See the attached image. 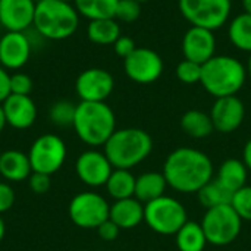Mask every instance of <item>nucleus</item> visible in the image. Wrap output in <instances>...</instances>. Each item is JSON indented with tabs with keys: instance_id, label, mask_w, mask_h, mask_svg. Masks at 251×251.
<instances>
[{
	"instance_id": "nucleus-44",
	"label": "nucleus",
	"mask_w": 251,
	"mask_h": 251,
	"mask_svg": "<svg viewBox=\"0 0 251 251\" xmlns=\"http://www.w3.org/2000/svg\"><path fill=\"white\" fill-rule=\"evenodd\" d=\"M247 75H250L251 78V53L250 57H249V62H247Z\"/></svg>"
},
{
	"instance_id": "nucleus-42",
	"label": "nucleus",
	"mask_w": 251,
	"mask_h": 251,
	"mask_svg": "<svg viewBox=\"0 0 251 251\" xmlns=\"http://www.w3.org/2000/svg\"><path fill=\"white\" fill-rule=\"evenodd\" d=\"M6 118H4V113H3V109H1V104H0V134L3 132L4 126H6Z\"/></svg>"
},
{
	"instance_id": "nucleus-34",
	"label": "nucleus",
	"mask_w": 251,
	"mask_h": 251,
	"mask_svg": "<svg viewBox=\"0 0 251 251\" xmlns=\"http://www.w3.org/2000/svg\"><path fill=\"white\" fill-rule=\"evenodd\" d=\"M34 88L32 79L24 72H15L10 75V94L29 96Z\"/></svg>"
},
{
	"instance_id": "nucleus-33",
	"label": "nucleus",
	"mask_w": 251,
	"mask_h": 251,
	"mask_svg": "<svg viewBox=\"0 0 251 251\" xmlns=\"http://www.w3.org/2000/svg\"><path fill=\"white\" fill-rule=\"evenodd\" d=\"M141 15V3L137 0H119L115 12V19L124 24L135 22Z\"/></svg>"
},
{
	"instance_id": "nucleus-22",
	"label": "nucleus",
	"mask_w": 251,
	"mask_h": 251,
	"mask_svg": "<svg viewBox=\"0 0 251 251\" xmlns=\"http://www.w3.org/2000/svg\"><path fill=\"white\" fill-rule=\"evenodd\" d=\"M228 191L232 194L247 185V178H249V169L244 165L243 160L240 159H226L222 162V165L218 168L216 176H215Z\"/></svg>"
},
{
	"instance_id": "nucleus-37",
	"label": "nucleus",
	"mask_w": 251,
	"mask_h": 251,
	"mask_svg": "<svg viewBox=\"0 0 251 251\" xmlns=\"http://www.w3.org/2000/svg\"><path fill=\"white\" fill-rule=\"evenodd\" d=\"M135 49H137L135 41H134L131 37H128V35H121V37L113 43V50H115V53H116L121 59L128 57Z\"/></svg>"
},
{
	"instance_id": "nucleus-29",
	"label": "nucleus",
	"mask_w": 251,
	"mask_h": 251,
	"mask_svg": "<svg viewBox=\"0 0 251 251\" xmlns=\"http://www.w3.org/2000/svg\"><path fill=\"white\" fill-rule=\"evenodd\" d=\"M231 199H232V193L228 191L216 178L209 181L197 193V200L206 210L222 204H231Z\"/></svg>"
},
{
	"instance_id": "nucleus-19",
	"label": "nucleus",
	"mask_w": 251,
	"mask_h": 251,
	"mask_svg": "<svg viewBox=\"0 0 251 251\" xmlns=\"http://www.w3.org/2000/svg\"><path fill=\"white\" fill-rule=\"evenodd\" d=\"M109 219L115 222L121 231L137 228L141 222H144V204L135 197L115 200L110 204Z\"/></svg>"
},
{
	"instance_id": "nucleus-16",
	"label": "nucleus",
	"mask_w": 251,
	"mask_h": 251,
	"mask_svg": "<svg viewBox=\"0 0 251 251\" xmlns=\"http://www.w3.org/2000/svg\"><path fill=\"white\" fill-rule=\"evenodd\" d=\"M35 0H0V24L6 31L24 32L34 24Z\"/></svg>"
},
{
	"instance_id": "nucleus-4",
	"label": "nucleus",
	"mask_w": 251,
	"mask_h": 251,
	"mask_svg": "<svg viewBox=\"0 0 251 251\" xmlns=\"http://www.w3.org/2000/svg\"><path fill=\"white\" fill-rule=\"evenodd\" d=\"M247 79V68L234 56L215 54L203 65V88L215 99L237 96Z\"/></svg>"
},
{
	"instance_id": "nucleus-7",
	"label": "nucleus",
	"mask_w": 251,
	"mask_h": 251,
	"mask_svg": "<svg viewBox=\"0 0 251 251\" xmlns=\"http://www.w3.org/2000/svg\"><path fill=\"white\" fill-rule=\"evenodd\" d=\"M200 224L204 231L207 244L216 247L232 244L240 237L243 228V219L237 215L231 204L207 209Z\"/></svg>"
},
{
	"instance_id": "nucleus-45",
	"label": "nucleus",
	"mask_w": 251,
	"mask_h": 251,
	"mask_svg": "<svg viewBox=\"0 0 251 251\" xmlns=\"http://www.w3.org/2000/svg\"><path fill=\"white\" fill-rule=\"evenodd\" d=\"M138 3H146V1H149V0H137Z\"/></svg>"
},
{
	"instance_id": "nucleus-11",
	"label": "nucleus",
	"mask_w": 251,
	"mask_h": 251,
	"mask_svg": "<svg viewBox=\"0 0 251 251\" xmlns=\"http://www.w3.org/2000/svg\"><path fill=\"white\" fill-rule=\"evenodd\" d=\"M165 65L162 56L149 49L137 47L128 57L124 59V71L126 76L137 84H153L163 74Z\"/></svg>"
},
{
	"instance_id": "nucleus-43",
	"label": "nucleus",
	"mask_w": 251,
	"mask_h": 251,
	"mask_svg": "<svg viewBox=\"0 0 251 251\" xmlns=\"http://www.w3.org/2000/svg\"><path fill=\"white\" fill-rule=\"evenodd\" d=\"M241 4H243L244 13L251 15V0H241Z\"/></svg>"
},
{
	"instance_id": "nucleus-15",
	"label": "nucleus",
	"mask_w": 251,
	"mask_h": 251,
	"mask_svg": "<svg viewBox=\"0 0 251 251\" xmlns=\"http://www.w3.org/2000/svg\"><path fill=\"white\" fill-rule=\"evenodd\" d=\"M184 59L204 65L216 54V37L213 31L201 26H190L182 37Z\"/></svg>"
},
{
	"instance_id": "nucleus-3",
	"label": "nucleus",
	"mask_w": 251,
	"mask_h": 251,
	"mask_svg": "<svg viewBox=\"0 0 251 251\" xmlns=\"http://www.w3.org/2000/svg\"><path fill=\"white\" fill-rule=\"evenodd\" d=\"M103 149L113 169L131 171L151 154L153 138L141 128H122L112 134Z\"/></svg>"
},
{
	"instance_id": "nucleus-13",
	"label": "nucleus",
	"mask_w": 251,
	"mask_h": 251,
	"mask_svg": "<svg viewBox=\"0 0 251 251\" xmlns=\"http://www.w3.org/2000/svg\"><path fill=\"white\" fill-rule=\"evenodd\" d=\"M113 75L101 68H88L75 81V91L81 101H106L113 93Z\"/></svg>"
},
{
	"instance_id": "nucleus-27",
	"label": "nucleus",
	"mask_w": 251,
	"mask_h": 251,
	"mask_svg": "<svg viewBox=\"0 0 251 251\" xmlns=\"http://www.w3.org/2000/svg\"><path fill=\"white\" fill-rule=\"evenodd\" d=\"M228 37L232 46L241 51L251 53V15H237L228 26Z\"/></svg>"
},
{
	"instance_id": "nucleus-41",
	"label": "nucleus",
	"mask_w": 251,
	"mask_h": 251,
	"mask_svg": "<svg viewBox=\"0 0 251 251\" xmlns=\"http://www.w3.org/2000/svg\"><path fill=\"white\" fill-rule=\"evenodd\" d=\"M4 235H6V224H4V221H3V218L0 215V244L4 240Z\"/></svg>"
},
{
	"instance_id": "nucleus-28",
	"label": "nucleus",
	"mask_w": 251,
	"mask_h": 251,
	"mask_svg": "<svg viewBox=\"0 0 251 251\" xmlns=\"http://www.w3.org/2000/svg\"><path fill=\"white\" fill-rule=\"evenodd\" d=\"M119 0H74L78 13L90 21L115 18Z\"/></svg>"
},
{
	"instance_id": "nucleus-39",
	"label": "nucleus",
	"mask_w": 251,
	"mask_h": 251,
	"mask_svg": "<svg viewBox=\"0 0 251 251\" xmlns=\"http://www.w3.org/2000/svg\"><path fill=\"white\" fill-rule=\"evenodd\" d=\"M10 96V75L7 69L0 66V104Z\"/></svg>"
},
{
	"instance_id": "nucleus-47",
	"label": "nucleus",
	"mask_w": 251,
	"mask_h": 251,
	"mask_svg": "<svg viewBox=\"0 0 251 251\" xmlns=\"http://www.w3.org/2000/svg\"><path fill=\"white\" fill-rule=\"evenodd\" d=\"M0 156H1V151H0Z\"/></svg>"
},
{
	"instance_id": "nucleus-38",
	"label": "nucleus",
	"mask_w": 251,
	"mask_h": 251,
	"mask_svg": "<svg viewBox=\"0 0 251 251\" xmlns=\"http://www.w3.org/2000/svg\"><path fill=\"white\" fill-rule=\"evenodd\" d=\"M119 232H121V228H119L115 222H112L110 219L104 221V222L97 228V234H99L100 240H103V241H106V243L115 241V240L119 237Z\"/></svg>"
},
{
	"instance_id": "nucleus-14",
	"label": "nucleus",
	"mask_w": 251,
	"mask_h": 251,
	"mask_svg": "<svg viewBox=\"0 0 251 251\" xmlns=\"http://www.w3.org/2000/svg\"><path fill=\"white\" fill-rule=\"evenodd\" d=\"M209 115L215 131L221 134H231L243 125L246 118V106L238 96L219 97L215 99Z\"/></svg>"
},
{
	"instance_id": "nucleus-8",
	"label": "nucleus",
	"mask_w": 251,
	"mask_h": 251,
	"mask_svg": "<svg viewBox=\"0 0 251 251\" xmlns=\"http://www.w3.org/2000/svg\"><path fill=\"white\" fill-rule=\"evenodd\" d=\"M181 15L191 26H201L210 31L222 28L231 15V0H179Z\"/></svg>"
},
{
	"instance_id": "nucleus-35",
	"label": "nucleus",
	"mask_w": 251,
	"mask_h": 251,
	"mask_svg": "<svg viewBox=\"0 0 251 251\" xmlns=\"http://www.w3.org/2000/svg\"><path fill=\"white\" fill-rule=\"evenodd\" d=\"M28 181V187L34 194H46L49 193L50 187H51V181H50V175L46 174H40V172H32L29 175Z\"/></svg>"
},
{
	"instance_id": "nucleus-23",
	"label": "nucleus",
	"mask_w": 251,
	"mask_h": 251,
	"mask_svg": "<svg viewBox=\"0 0 251 251\" xmlns=\"http://www.w3.org/2000/svg\"><path fill=\"white\" fill-rule=\"evenodd\" d=\"M181 129L194 140L207 138L213 131V122L209 113L199 110V109H190L181 116Z\"/></svg>"
},
{
	"instance_id": "nucleus-46",
	"label": "nucleus",
	"mask_w": 251,
	"mask_h": 251,
	"mask_svg": "<svg viewBox=\"0 0 251 251\" xmlns=\"http://www.w3.org/2000/svg\"><path fill=\"white\" fill-rule=\"evenodd\" d=\"M65 1H74V0H65Z\"/></svg>"
},
{
	"instance_id": "nucleus-10",
	"label": "nucleus",
	"mask_w": 251,
	"mask_h": 251,
	"mask_svg": "<svg viewBox=\"0 0 251 251\" xmlns=\"http://www.w3.org/2000/svg\"><path fill=\"white\" fill-rule=\"evenodd\" d=\"M68 156L65 141L56 134H43L34 140L29 147L28 157L32 172L53 175L62 169Z\"/></svg>"
},
{
	"instance_id": "nucleus-26",
	"label": "nucleus",
	"mask_w": 251,
	"mask_h": 251,
	"mask_svg": "<svg viewBox=\"0 0 251 251\" xmlns=\"http://www.w3.org/2000/svg\"><path fill=\"white\" fill-rule=\"evenodd\" d=\"M175 243L179 251H204L207 240L201 224L187 221L185 225L175 234Z\"/></svg>"
},
{
	"instance_id": "nucleus-21",
	"label": "nucleus",
	"mask_w": 251,
	"mask_h": 251,
	"mask_svg": "<svg viewBox=\"0 0 251 251\" xmlns=\"http://www.w3.org/2000/svg\"><path fill=\"white\" fill-rule=\"evenodd\" d=\"M168 188L166 178L163 172H144L137 176L135 179V193L134 197L140 200L143 204H147L162 196H165Z\"/></svg>"
},
{
	"instance_id": "nucleus-36",
	"label": "nucleus",
	"mask_w": 251,
	"mask_h": 251,
	"mask_svg": "<svg viewBox=\"0 0 251 251\" xmlns=\"http://www.w3.org/2000/svg\"><path fill=\"white\" fill-rule=\"evenodd\" d=\"M15 204V191L9 182H0V215L9 212Z\"/></svg>"
},
{
	"instance_id": "nucleus-1",
	"label": "nucleus",
	"mask_w": 251,
	"mask_h": 251,
	"mask_svg": "<svg viewBox=\"0 0 251 251\" xmlns=\"http://www.w3.org/2000/svg\"><path fill=\"white\" fill-rule=\"evenodd\" d=\"M168 187L181 194H197L215 178L212 159L201 150L178 147L171 151L163 163Z\"/></svg>"
},
{
	"instance_id": "nucleus-25",
	"label": "nucleus",
	"mask_w": 251,
	"mask_h": 251,
	"mask_svg": "<svg viewBox=\"0 0 251 251\" xmlns=\"http://www.w3.org/2000/svg\"><path fill=\"white\" fill-rule=\"evenodd\" d=\"M135 179L137 176L129 169H113L104 187L113 200H124L134 197Z\"/></svg>"
},
{
	"instance_id": "nucleus-18",
	"label": "nucleus",
	"mask_w": 251,
	"mask_h": 251,
	"mask_svg": "<svg viewBox=\"0 0 251 251\" xmlns=\"http://www.w3.org/2000/svg\"><path fill=\"white\" fill-rule=\"evenodd\" d=\"M1 109L6 124L15 129H28L37 119V106L29 96L10 94L1 103Z\"/></svg>"
},
{
	"instance_id": "nucleus-12",
	"label": "nucleus",
	"mask_w": 251,
	"mask_h": 251,
	"mask_svg": "<svg viewBox=\"0 0 251 251\" xmlns=\"http://www.w3.org/2000/svg\"><path fill=\"white\" fill-rule=\"evenodd\" d=\"M112 171L113 166L104 151H99L96 149L82 151L75 160V174L78 179L91 188L104 187Z\"/></svg>"
},
{
	"instance_id": "nucleus-30",
	"label": "nucleus",
	"mask_w": 251,
	"mask_h": 251,
	"mask_svg": "<svg viewBox=\"0 0 251 251\" xmlns=\"http://www.w3.org/2000/svg\"><path fill=\"white\" fill-rule=\"evenodd\" d=\"M75 110H76V104H74L72 101L59 100L51 104L49 118L51 124L56 126H60V128L72 126L74 119H75Z\"/></svg>"
},
{
	"instance_id": "nucleus-31",
	"label": "nucleus",
	"mask_w": 251,
	"mask_h": 251,
	"mask_svg": "<svg viewBox=\"0 0 251 251\" xmlns=\"http://www.w3.org/2000/svg\"><path fill=\"white\" fill-rule=\"evenodd\" d=\"M201 69H203V65L188 60V59H184L176 65L175 75H176L178 81H181L182 84L193 85V84H199L201 81Z\"/></svg>"
},
{
	"instance_id": "nucleus-20",
	"label": "nucleus",
	"mask_w": 251,
	"mask_h": 251,
	"mask_svg": "<svg viewBox=\"0 0 251 251\" xmlns=\"http://www.w3.org/2000/svg\"><path fill=\"white\" fill-rule=\"evenodd\" d=\"M32 174L28 153L21 150H6L0 156V175L6 182L26 181Z\"/></svg>"
},
{
	"instance_id": "nucleus-9",
	"label": "nucleus",
	"mask_w": 251,
	"mask_h": 251,
	"mask_svg": "<svg viewBox=\"0 0 251 251\" xmlns=\"http://www.w3.org/2000/svg\"><path fill=\"white\" fill-rule=\"evenodd\" d=\"M110 204L107 200L94 191H82L72 197L68 213L72 224L81 229H97L109 219Z\"/></svg>"
},
{
	"instance_id": "nucleus-17",
	"label": "nucleus",
	"mask_w": 251,
	"mask_h": 251,
	"mask_svg": "<svg viewBox=\"0 0 251 251\" xmlns=\"http://www.w3.org/2000/svg\"><path fill=\"white\" fill-rule=\"evenodd\" d=\"M31 56V41L24 32L7 31L0 38V66L21 69Z\"/></svg>"
},
{
	"instance_id": "nucleus-5",
	"label": "nucleus",
	"mask_w": 251,
	"mask_h": 251,
	"mask_svg": "<svg viewBox=\"0 0 251 251\" xmlns=\"http://www.w3.org/2000/svg\"><path fill=\"white\" fill-rule=\"evenodd\" d=\"M32 25L47 40H66L78 29L79 13L71 1L38 0Z\"/></svg>"
},
{
	"instance_id": "nucleus-24",
	"label": "nucleus",
	"mask_w": 251,
	"mask_h": 251,
	"mask_svg": "<svg viewBox=\"0 0 251 251\" xmlns=\"http://www.w3.org/2000/svg\"><path fill=\"white\" fill-rule=\"evenodd\" d=\"M121 35V25L115 18L90 21L87 26L88 40L99 46H113Z\"/></svg>"
},
{
	"instance_id": "nucleus-2",
	"label": "nucleus",
	"mask_w": 251,
	"mask_h": 251,
	"mask_svg": "<svg viewBox=\"0 0 251 251\" xmlns=\"http://www.w3.org/2000/svg\"><path fill=\"white\" fill-rule=\"evenodd\" d=\"M72 128L84 144L96 149L116 131V116L106 101H79Z\"/></svg>"
},
{
	"instance_id": "nucleus-40",
	"label": "nucleus",
	"mask_w": 251,
	"mask_h": 251,
	"mask_svg": "<svg viewBox=\"0 0 251 251\" xmlns=\"http://www.w3.org/2000/svg\"><path fill=\"white\" fill-rule=\"evenodd\" d=\"M243 162L247 166V169L251 171V138L246 143L244 150H243Z\"/></svg>"
},
{
	"instance_id": "nucleus-6",
	"label": "nucleus",
	"mask_w": 251,
	"mask_h": 251,
	"mask_svg": "<svg viewBox=\"0 0 251 251\" xmlns=\"http://www.w3.org/2000/svg\"><path fill=\"white\" fill-rule=\"evenodd\" d=\"M187 221V209L175 197L165 194L144 204V222L159 235H175Z\"/></svg>"
},
{
	"instance_id": "nucleus-32",
	"label": "nucleus",
	"mask_w": 251,
	"mask_h": 251,
	"mask_svg": "<svg viewBox=\"0 0 251 251\" xmlns=\"http://www.w3.org/2000/svg\"><path fill=\"white\" fill-rule=\"evenodd\" d=\"M231 206L237 212V215L243 219L251 222V187L244 185L238 191L232 194Z\"/></svg>"
},
{
	"instance_id": "nucleus-48",
	"label": "nucleus",
	"mask_w": 251,
	"mask_h": 251,
	"mask_svg": "<svg viewBox=\"0 0 251 251\" xmlns=\"http://www.w3.org/2000/svg\"><path fill=\"white\" fill-rule=\"evenodd\" d=\"M231 1H232V0H231Z\"/></svg>"
}]
</instances>
